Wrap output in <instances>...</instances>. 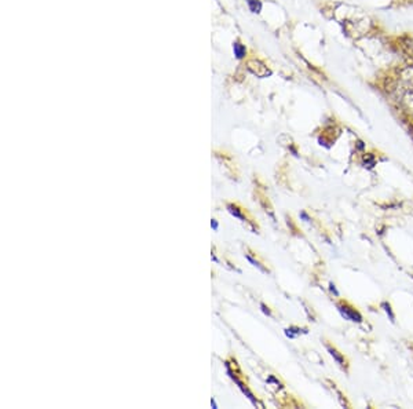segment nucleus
Returning <instances> with one entry per match:
<instances>
[{"instance_id": "obj_1", "label": "nucleus", "mask_w": 413, "mask_h": 409, "mask_svg": "<svg viewBox=\"0 0 413 409\" xmlns=\"http://www.w3.org/2000/svg\"><path fill=\"white\" fill-rule=\"evenodd\" d=\"M247 66H248V69H250L251 72L254 73L255 76H258V77H268V76H270V73H272L263 62L256 61V59H254V61H250Z\"/></svg>"}, {"instance_id": "obj_2", "label": "nucleus", "mask_w": 413, "mask_h": 409, "mask_svg": "<svg viewBox=\"0 0 413 409\" xmlns=\"http://www.w3.org/2000/svg\"><path fill=\"white\" fill-rule=\"evenodd\" d=\"M341 310L346 319L351 320V321H361V315H359L357 311L351 310V309H347V307H342Z\"/></svg>"}, {"instance_id": "obj_3", "label": "nucleus", "mask_w": 413, "mask_h": 409, "mask_svg": "<svg viewBox=\"0 0 413 409\" xmlns=\"http://www.w3.org/2000/svg\"><path fill=\"white\" fill-rule=\"evenodd\" d=\"M401 75L404 77V80H406L410 86H413V66H409L406 67V69H404Z\"/></svg>"}, {"instance_id": "obj_4", "label": "nucleus", "mask_w": 413, "mask_h": 409, "mask_svg": "<svg viewBox=\"0 0 413 409\" xmlns=\"http://www.w3.org/2000/svg\"><path fill=\"white\" fill-rule=\"evenodd\" d=\"M248 5H250V9L252 13H259L262 6H260V2L259 0H248Z\"/></svg>"}, {"instance_id": "obj_5", "label": "nucleus", "mask_w": 413, "mask_h": 409, "mask_svg": "<svg viewBox=\"0 0 413 409\" xmlns=\"http://www.w3.org/2000/svg\"><path fill=\"white\" fill-rule=\"evenodd\" d=\"M233 49H234V54H236V57L238 59H241L244 55H246V49H244L241 44H238V43H236Z\"/></svg>"}, {"instance_id": "obj_6", "label": "nucleus", "mask_w": 413, "mask_h": 409, "mask_svg": "<svg viewBox=\"0 0 413 409\" xmlns=\"http://www.w3.org/2000/svg\"><path fill=\"white\" fill-rule=\"evenodd\" d=\"M329 350H331V354H332V355H335L336 360H337V361H339V362H341V365H343V358H342L341 355L337 354V351L333 350V349H329Z\"/></svg>"}]
</instances>
